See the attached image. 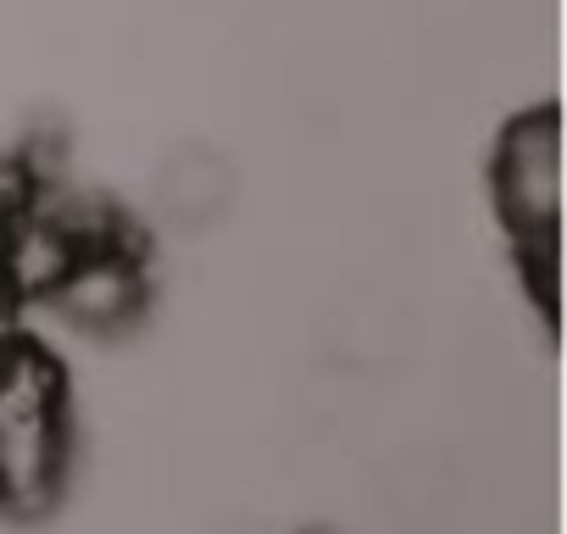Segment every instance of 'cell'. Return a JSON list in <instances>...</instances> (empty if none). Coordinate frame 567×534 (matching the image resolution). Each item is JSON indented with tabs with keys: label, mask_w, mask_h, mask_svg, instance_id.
Listing matches in <instances>:
<instances>
[{
	"label": "cell",
	"mask_w": 567,
	"mask_h": 534,
	"mask_svg": "<svg viewBox=\"0 0 567 534\" xmlns=\"http://www.w3.org/2000/svg\"><path fill=\"white\" fill-rule=\"evenodd\" d=\"M79 407L68 362L29 329H0V517L45 523L73 484Z\"/></svg>",
	"instance_id": "6da1fadb"
},
{
	"label": "cell",
	"mask_w": 567,
	"mask_h": 534,
	"mask_svg": "<svg viewBox=\"0 0 567 534\" xmlns=\"http://www.w3.org/2000/svg\"><path fill=\"white\" fill-rule=\"evenodd\" d=\"M561 145L556 106L517 112L489 162V195L512 261L545 318H556V217H561Z\"/></svg>",
	"instance_id": "7a4b0ae2"
}]
</instances>
